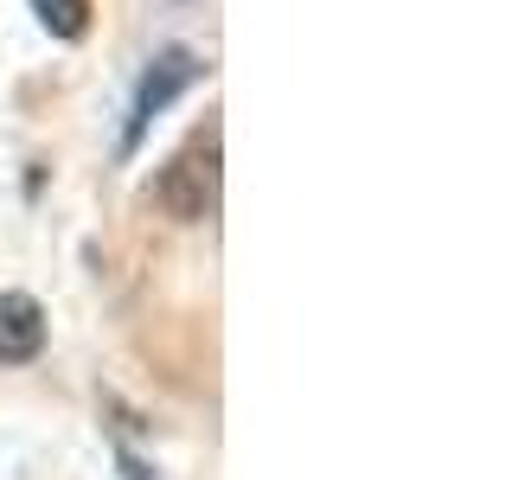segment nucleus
<instances>
[{"label":"nucleus","instance_id":"nucleus-1","mask_svg":"<svg viewBox=\"0 0 512 480\" xmlns=\"http://www.w3.org/2000/svg\"><path fill=\"white\" fill-rule=\"evenodd\" d=\"M218 160H224L218 122L192 128L180 148H173V160L160 167V180H154V199H160V212H167L173 224H205V218H218V180H224Z\"/></svg>","mask_w":512,"mask_h":480},{"label":"nucleus","instance_id":"nucleus-2","mask_svg":"<svg viewBox=\"0 0 512 480\" xmlns=\"http://www.w3.org/2000/svg\"><path fill=\"white\" fill-rule=\"evenodd\" d=\"M199 77H205V64L192 58L186 45H167L160 58H148V71H141V84H135V103H128V122H122V154H135L141 135L154 128V116L173 103V96H186Z\"/></svg>","mask_w":512,"mask_h":480},{"label":"nucleus","instance_id":"nucleus-3","mask_svg":"<svg viewBox=\"0 0 512 480\" xmlns=\"http://www.w3.org/2000/svg\"><path fill=\"white\" fill-rule=\"evenodd\" d=\"M45 352V308L26 288L0 295V365H32Z\"/></svg>","mask_w":512,"mask_h":480},{"label":"nucleus","instance_id":"nucleus-4","mask_svg":"<svg viewBox=\"0 0 512 480\" xmlns=\"http://www.w3.org/2000/svg\"><path fill=\"white\" fill-rule=\"evenodd\" d=\"M26 7L39 13V26L52 39H84L90 32V0H26Z\"/></svg>","mask_w":512,"mask_h":480}]
</instances>
